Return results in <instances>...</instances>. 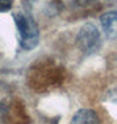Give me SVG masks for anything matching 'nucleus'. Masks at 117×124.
<instances>
[{"label": "nucleus", "instance_id": "nucleus-1", "mask_svg": "<svg viewBox=\"0 0 117 124\" xmlns=\"http://www.w3.org/2000/svg\"><path fill=\"white\" fill-rule=\"evenodd\" d=\"M13 20L17 28L19 43L21 48L25 51H30L39 42V29L37 22L26 12H15Z\"/></svg>", "mask_w": 117, "mask_h": 124}, {"label": "nucleus", "instance_id": "nucleus-2", "mask_svg": "<svg viewBox=\"0 0 117 124\" xmlns=\"http://www.w3.org/2000/svg\"><path fill=\"white\" fill-rule=\"evenodd\" d=\"M78 46L84 55H91L96 52L101 46L100 31L93 24H86L78 33Z\"/></svg>", "mask_w": 117, "mask_h": 124}, {"label": "nucleus", "instance_id": "nucleus-3", "mask_svg": "<svg viewBox=\"0 0 117 124\" xmlns=\"http://www.w3.org/2000/svg\"><path fill=\"white\" fill-rule=\"evenodd\" d=\"M100 22H101V28L107 38L115 39L117 34V13L116 11H109L101 15L100 17Z\"/></svg>", "mask_w": 117, "mask_h": 124}, {"label": "nucleus", "instance_id": "nucleus-4", "mask_svg": "<svg viewBox=\"0 0 117 124\" xmlns=\"http://www.w3.org/2000/svg\"><path fill=\"white\" fill-rule=\"evenodd\" d=\"M70 124H100V119L93 110L80 108L72 115Z\"/></svg>", "mask_w": 117, "mask_h": 124}, {"label": "nucleus", "instance_id": "nucleus-5", "mask_svg": "<svg viewBox=\"0 0 117 124\" xmlns=\"http://www.w3.org/2000/svg\"><path fill=\"white\" fill-rule=\"evenodd\" d=\"M9 102H11V93L9 89L7 88L4 84H0V118L5 115L8 111Z\"/></svg>", "mask_w": 117, "mask_h": 124}, {"label": "nucleus", "instance_id": "nucleus-6", "mask_svg": "<svg viewBox=\"0 0 117 124\" xmlns=\"http://www.w3.org/2000/svg\"><path fill=\"white\" fill-rule=\"evenodd\" d=\"M13 5V0H0V13L11 11Z\"/></svg>", "mask_w": 117, "mask_h": 124}, {"label": "nucleus", "instance_id": "nucleus-7", "mask_svg": "<svg viewBox=\"0 0 117 124\" xmlns=\"http://www.w3.org/2000/svg\"><path fill=\"white\" fill-rule=\"evenodd\" d=\"M82 1H84V3H89V1H96V0H82ZM104 1H107V3H113L115 0H104Z\"/></svg>", "mask_w": 117, "mask_h": 124}, {"label": "nucleus", "instance_id": "nucleus-8", "mask_svg": "<svg viewBox=\"0 0 117 124\" xmlns=\"http://www.w3.org/2000/svg\"><path fill=\"white\" fill-rule=\"evenodd\" d=\"M29 1H37V0H29Z\"/></svg>", "mask_w": 117, "mask_h": 124}]
</instances>
